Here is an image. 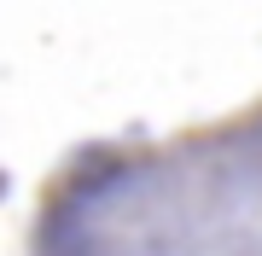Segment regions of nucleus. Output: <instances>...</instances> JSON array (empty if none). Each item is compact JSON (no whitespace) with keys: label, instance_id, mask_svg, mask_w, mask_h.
Wrapping results in <instances>:
<instances>
[{"label":"nucleus","instance_id":"f257e3e1","mask_svg":"<svg viewBox=\"0 0 262 256\" xmlns=\"http://www.w3.org/2000/svg\"><path fill=\"white\" fill-rule=\"evenodd\" d=\"M29 256H262V99L175 134L88 140L41 180Z\"/></svg>","mask_w":262,"mask_h":256}]
</instances>
